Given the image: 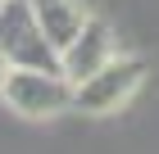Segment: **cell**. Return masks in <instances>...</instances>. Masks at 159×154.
<instances>
[{
	"label": "cell",
	"mask_w": 159,
	"mask_h": 154,
	"mask_svg": "<svg viewBox=\"0 0 159 154\" xmlns=\"http://www.w3.org/2000/svg\"><path fill=\"white\" fill-rule=\"evenodd\" d=\"M0 50L14 68H59V50L41 32L32 0H0Z\"/></svg>",
	"instance_id": "obj_3"
},
{
	"label": "cell",
	"mask_w": 159,
	"mask_h": 154,
	"mask_svg": "<svg viewBox=\"0 0 159 154\" xmlns=\"http://www.w3.org/2000/svg\"><path fill=\"white\" fill-rule=\"evenodd\" d=\"M9 73H14V59H9V55H5V50H0V86L9 82Z\"/></svg>",
	"instance_id": "obj_6"
},
{
	"label": "cell",
	"mask_w": 159,
	"mask_h": 154,
	"mask_svg": "<svg viewBox=\"0 0 159 154\" xmlns=\"http://www.w3.org/2000/svg\"><path fill=\"white\" fill-rule=\"evenodd\" d=\"M0 95L18 118H55L73 109V77L64 68H14Z\"/></svg>",
	"instance_id": "obj_1"
},
{
	"label": "cell",
	"mask_w": 159,
	"mask_h": 154,
	"mask_svg": "<svg viewBox=\"0 0 159 154\" xmlns=\"http://www.w3.org/2000/svg\"><path fill=\"white\" fill-rule=\"evenodd\" d=\"M114 55H118V46H114V27L105 23V18H86V27L59 50V68L68 73L73 86H77L82 77H91L96 68H105Z\"/></svg>",
	"instance_id": "obj_4"
},
{
	"label": "cell",
	"mask_w": 159,
	"mask_h": 154,
	"mask_svg": "<svg viewBox=\"0 0 159 154\" xmlns=\"http://www.w3.org/2000/svg\"><path fill=\"white\" fill-rule=\"evenodd\" d=\"M146 82V59L136 55H114L105 68H96L91 77L73 86V109L82 113H118Z\"/></svg>",
	"instance_id": "obj_2"
},
{
	"label": "cell",
	"mask_w": 159,
	"mask_h": 154,
	"mask_svg": "<svg viewBox=\"0 0 159 154\" xmlns=\"http://www.w3.org/2000/svg\"><path fill=\"white\" fill-rule=\"evenodd\" d=\"M32 9H37V23H41V32L50 36L55 50H64L86 27V18H91L82 0H32Z\"/></svg>",
	"instance_id": "obj_5"
}]
</instances>
